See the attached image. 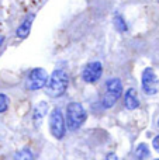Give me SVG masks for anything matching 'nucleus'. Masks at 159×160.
I'll list each match as a JSON object with an SVG mask.
<instances>
[{
  "instance_id": "obj_1",
  "label": "nucleus",
  "mask_w": 159,
  "mask_h": 160,
  "mask_svg": "<svg viewBox=\"0 0 159 160\" xmlns=\"http://www.w3.org/2000/svg\"><path fill=\"white\" fill-rule=\"evenodd\" d=\"M69 84V78H68V73L64 69H56L52 72L49 80H48L47 86H45V93L49 97H61L65 94Z\"/></svg>"
},
{
  "instance_id": "obj_2",
  "label": "nucleus",
  "mask_w": 159,
  "mask_h": 160,
  "mask_svg": "<svg viewBox=\"0 0 159 160\" xmlns=\"http://www.w3.org/2000/svg\"><path fill=\"white\" fill-rule=\"evenodd\" d=\"M87 114L80 102H69L66 107V125L69 129H79L85 124Z\"/></svg>"
},
{
  "instance_id": "obj_3",
  "label": "nucleus",
  "mask_w": 159,
  "mask_h": 160,
  "mask_svg": "<svg viewBox=\"0 0 159 160\" xmlns=\"http://www.w3.org/2000/svg\"><path fill=\"white\" fill-rule=\"evenodd\" d=\"M123 94V84H121L120 79H109L106 82V93L103 97V107L104 108H111L118 98Z\"/></svg>"
},
{
  "instance_id": "obj_4",
  "label": "nucleus",
  "mask_w": 159,
  "mask_h": 160,
  "mask_svg": "<svg viewBox=\"0 0 159 160\" xmlns=\"http://www.w3.org/2000/svg\"><path fill=\"white\" fill-rule=\"evenodd\" d=\"M49 131L56 139H62L66 133V119L59 108H54L49 114Z\"/></svg>"
},
{
  "instance_id": "obj_5",
  "label": "nucleus",
  "mask_w": 159,
  "mask_h": 160,
  "mask_svg": "<svg viewBox=\"0 0 159 160\" xmlns=\"http://www.w3.org/2000/svg\"><path fill=\"white\" fill-rule=\"evenodd\" d=\"M48 80V73L45 69L42 68H35L33 69L27 76V80H25V87L31 91H35V90H39V88H44L47 86Z\"/></svg>"
},
{
  "instance_id": "obj_6",
  "label": "nucleus",
  "mask_w": 159,
  "mask_h": 160,
  "mask_svg": "<svg viewBox=\"0 0 159 160\" xmlns=\"http://www.w3.org/2000/svg\"><path fill=\"white\" fill-rule=\"evenodd\" d=\"M142 90L148 96H154L158 93V76L152 68H146L142 72Z\"/></svg>"
},
{
  "instance_id": "obj_7",
  "label": "nucleus",
  "mask_w": 159,
  "mask_h": 160,
  "mask_svg": "<svg viewBox=\"0 0 159 160\" xmlns=\"http://www.w3.org/2000/svg\"><path fill=\"white\" fill-rule=\"evenodd\" d=\"M103 75V65L100 62H90L82 72V78L86 83H96Z\"/></svg>"
},
{
  "instance_id": "obj_8",
  "label": "nucleus",
  "mask_w": 159,
  "mask_h": 160,
  "mask_svg": "<svg viewBox=\"0 0 159 160\" xmlns=\"http://www.w3.org/2000/svg\"><path fill=\"white\" fill-rule=\"evenodd\" d=\"M124 105L127 110H135L140 107V98H138V93L134 87H130L124 94Z\"/></svg>"
},
{
  "instance_id": "obj_9",
  "label": "nucleus",
  "mask_w": 159,
  "mask_h": 160,
  "mask_svg": "<svg viewBox=\"0 0 159 160\" xmlns=\"http://www.w3.org/2000/svg\"><path fill=\"white\" fill-rule=\"evenodd\" d=\"M48 112V104L45 101H41L34 107V111H33V121L35 122L37 127H39L42 122V119L45 118Z\"/></svg>"
},
{
  "instance_id": "obj_10",
  "label": "nucleus",
  "mask_w": 159,
  "mask_h": 160,
  "mask_svg": "<svg viewBox=\"0 0 159 160\" xmlns=\"http://www.w3.org/2000/svg\"><path fill=\"white\" fill-rule=\"evenodd\" d=\"M33 20H34V16L33 14H30V16L27 17V18L24 20V21L20 24V27L17 28V31H16V35H17V38H20V39H24V38H27L28 37V34H30V31H31V25H33Z\"/></svg>"
},
{
  "instance_id": "obj_11",
  "label": "nucleus",
  "mask_w": 159,
  "mask_h": 160,
  "mask_svg": "<svg viewBox=\"0 0 159 160\" xmlns=\"http://www.w3.org/2000/svg\"><path fill=\"white\" fill-rule=\"evenodd\" d=\"M148 156H149V148L145 143H140L135 148V152H134L135 160H145Z\"/></svg>"
},
{
  "instance_id": "obj_12",
  "label": "nucleus",
  "mask_w": 159,
  "mask_h": 160,
  "mask_svg": "<svg viewBox=\"0 0 159 160\" xmlns=\"http://www.w3.org/2000/svg\"><path fill=\"white\" fill-rule=\"evenodd\" d=\"M113 24H114L115 30L120 31V32H126L127 30H128V25H127L126 20H124V17H121L120 14H115L114 18H113Z\"/></svg>"
},
{
  "instance_id": "obj_13",
  "label": "nucleus",
  "mask_w": 159,
  "mask_h": 160,
  "mask_svg": "<svg viewBox=\"0 0 159 160\" xmlns=\"http://www.w3.org/2000/svg\"><path fill=\"white\" fill-rule=\"evenodd\" d=\"M14 160H34V156H33V153H31L30 149L24 148V149H20L18 152L16 153Z\"/></svg>"
},
{
  "instance_id": "obj_14",
  "label": "nucleus",
  "mask_w": 159,
  "mask_h": 160,
  "mask_svg": "<svg viewBox=\"0 0 159 160\" xmlns=\"http://www.w3.org/2000/svg\"><path fill=\"white\" fill-rule=\"evenodd\" d=\"M8 104H10L8 97L6 96V94L0 93V114H3V112H6V111H7Z\"/></svg>"
},
{
  "instance_id": "obj_15",
  "label": "nucleus",
  "mask_w": 159,
  "mask_h": 160,
  "mask_svg": "<svg viewBox=\"0 0 159 160\" xmlns=\"http://www.w3.org/2000/svg\"><path fill=\"white\" fill-rule=\"evenodd\" d=\"M152 146H154V149L156 150V152H159V135L154 138V141H152Z\"/></svg>"
},
{
  "instance_id": "obj_16",
  "label": "nucleus",
  "mask_w": 159,
  "mask_h": 160,
  "mask_svg": "<svg viewBox=\"0 0 159 160\" xmlns=\"http://www.w3.org/2000/svg\"><path fill=\"white\" fill-rule=\"evenodd\" d=\"M106 160H118V158H117V155H115V153H109V155H107V158H106Z\"/></svg>"
},
{
  "instance_id": "obj_17",
  "label": "nucleus",
  "mask_w": 159,
  "mask_h": 160,
  "mask_svg": "<svg viewBox=\"0 0 159 160\" xmlns=\"http://www.w3.org/2000/svg\"><path fill=\"white\" fill-rule=\"evenodd\" d=\"M3 42H4V37H3V35H0V48H2Z\"/></svg>"
},
{
  "instance_id": "obj_18",
  "label": "nucleus",
  "mask_w": 159,
  "mask_h": 160,
  "mask_svg": "<svg viewBox=\"0 0 159 160\" xmlns=\"http://www.w3.org/2000/svg\"><path fill=\"white\" fill-rule=\"evenodd\" d=\"M158 127H159V119H158Z\"/></svg>"
},
{
  "instance_id": "obj_19",
  "label": "nucleus",
  "mask_w": 159,
  "mask_h": 160,
  "mask_svg": "<svg viewBox=\"0 0 159 160\" xmlns=\"http://www.w3.org/2000/svg\"><path fill=\"white\" fill-rule=\"evenodd\" d=\"M158 3H159V0H158Z\"/></svg>"
},
{
  "instance_id": "obj_20",
  "label": "nucleus",
  "mask_w": 159,
  "mask_h": 160,
  "mask_svg": "<svg viewBox=\"0 0 159 160\" xmlns=\"http://www.w3.org/2000/svg\"><path fill=\"white\" fill-rule=\"evenodd\" d=\"M158 160H159V159H158Z\"/></svg>"
}]
</instances>
